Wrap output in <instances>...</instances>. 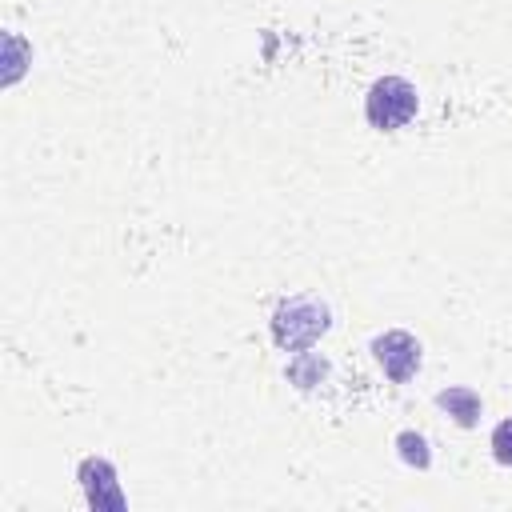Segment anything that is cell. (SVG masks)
I'll return each instance as SVG.
<instances>
[{"mask_svg":"<svg viewBox=\"0 0 512 512\" xmlns=\"http://www.w3.org/2000/svg\"><path fill=\"white\" fill-rule=\"evenodd\" d=\"M80 484H84V492H88V504L92 508H124V492H120V484H116V472H112V464L108 460H96V456H88L84 464H80Z\"/></svg>","mask_w":512,"mask_h":512,"instance_id":"cell-4","label":"cell"},{"mask_svg":"<svg viewBox=\"0 0 512 512\" xmlns=\"http://www.w3.org/2000/svg\"><path fill=\"white\" fill-rule=\"evenodd\" d=\"M416 104H420V96L404 76H380L364 96V116H368L372 128L392 132V128H404L416 116Z\"/></svg>","mask_w":512,"mask_h":512,"instance_id":"cell-2","label":"cell"},{"mask_svg":"<svg viewBox=\"0 0 512 512\" xmlns=\"http://www.w3.org/2000/svg\"><path fill=\"white\" fill-rule=\"evenodd\" d=\"M492 456L500 464H512V416L496 424V432H492Z\"/></svg>","mask_w":512,"mask_h":512,"instance_id":"cell-6","label":"cell"},{"mask_svg":"<svg viewBox=\"0 0 512 512\" xmlns=\"http://www.w3.org/2000/svg\"><path fill=\"white\" fill-rule=\"evenodd\" d=\"M396 444H400V452H404V460H408V464H420V468L428 464V452H424V440H420V436L400 432V440H396Z\"/></svg>","mask_w":512,"mask_h":512,"instance_id":"cell-7","label":"cell"},{"mask_svg":"<svg viewBox=\"0 0 512 512\" xmlns=\"http://www.w3.org/2000/svg\"><path fill=\"white\" fill-rule=\"evenodd\" d=\"M436 404H440V408H448L464 428H468V424H476V416H480V396H476V392H468V388H448V392H440V396H436Z\"/></svg>","mask_w":512,"mask_h":512,"instance_id":"cell-5","label":"cell"},{"mask_svg":"<svg viewBox=\"0 0 512 512\" xmlns=\"http://www.w3.org/2000/svg\"><path fill=\"white\" fill-rule=\"evenodd\" d=\"M328 332V308L308 300V296H292L280 300L272 312V340L288 352H304L308 344H316Z\"/></svg>","mask_w":512,"mask_h":512,"instance_id":"cell-1","label":"cell"},{"mask_svg":"<svg viewBox=\"0 0 512 512\" xmlns=\"http://www.w3.org/2000/svg\"><path fill=\"white\" fill-rule=\"evenodd\" d=\"M372 356H376V364L384 368V376L396 380V384L412 380L416 368H420V344H416V336H408V332H400V328L376 336V340H372Z\"/></svg>","mask_w":512,"mask_h":512,"instance_id":"cell-3","label":"cell"}]
</instances>
